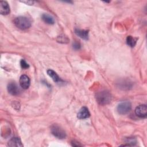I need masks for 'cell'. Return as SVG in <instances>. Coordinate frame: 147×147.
<instances>
[{"mask_svg":"<svg viewBox=\"0 0 147 147\" xmlns=\"http://www.w3.org/2000/svg\"><path fill=\"white\" fill-rule=\"evenodd\" d=\"M96 100L101 105L109 104L111 100V95L107 90H101L98 91L95 95Z\"/></svg>","mask_w":147,"mask_h":147,"instance_id":"1","label":"cell"},{"mask_svg":"<svg viewBox=\"0 0 147 147\" xmlns=\"http://www.w3.org/2000/svg\"><path fill=\"white\" fill-rule=\"evenodd\" d=\"M14 23L18 28L22 30L28 29L31 26V21L30 20L24 16L16 17L14 20Z\"/></svg>","mask_w":147,"mask_h":147,"instance_id":"2","label":"cell"},{"mask_svg":"<svg viewBox=\"0 0 147 147\" xmlns=\"http://www.w3.org/2000/svg\"><path fill=\"white\" fill-rule=\"evenodd\" d=\"M52 134L59 139H64L66 137V133L64 130L59 125L53 124L51 127Z\"/></svg>","mask_w":147,"mask_h":147,"instance_id":"3","label":"cell"},{"mask_svg":"<svg viewBox=\"0 0 147 147\" xmlns=\"http://www.w3.org/2000/svg\"><path fill=\"white\" fill-rule=\"evenodd\" d=\"M131 109V105L129 101L121 102L117 106V110L119 114L123 115L128 113Z\"/></svg>","mask_w":147,"mask_h":147,"instance_id":"4","label":"cell"},{"mask_svg":"<svg viewBox=\"0 0 147 147\" xmlns=\"http://www.w3.org/2000/svg\"><path fill=\"white\" fill-rule=\"evenodd\" d=\"M7 88L9 93L12 95H18L21 92L20 88L15 82H10L7 85Z\"/></svg>","mask_w":147,"mask_h":147,"instance_id":"5","label":"cell"},{"mask_svg":"<svg viewBox=\"0 0 147 147\" xmlns=\"http://www.w3.org/2000/svg\"><path fill=\"white\" fill-rule=\"evenodd\" d=\"M136 114L140 118H145L147 116V107L146 105H141L135 109Z\"/></svg>","mask_w":147,"mask_h":147,"instance_id":"6","label":"cell"},{"mask_svg":"<svg viewBox=\"0 0 147 147\" xmlns=\"http://www.w3.org/2000/svg\"><path fill=\"white\" fill-rule=\"evenodd\" d=\"M30 84V80L29 78L26 75H22L20 78V86L24 89H27L29 88Z\"/></svg>","mask_w":147,"mask_h":147,"instance_id":"7","label":"cell"},{"mask_svg":"<svg viewBox=\"0 0 147 147\" xmlns=\"http://www.w3.org/2000/svg\"><path fill=\"white\" fill-rule=\"evenodd\" d=\"M90 116V113L88 111V109H87V107L85 106L82 107L77 114V117L80 119L87 118Z\"/></svg>","mask_w":147,"mask_h":147,"instance_id":"8","label":"cell"},{"mask_svg":"<svg viewBox=\"0 0 147 147\" xmlns=\"http://www.w3.org/2000/svg\"><path fill=\"white\" fill-rule=\"evenodd\" d=\"M10 13V7L7 2L1 1L0 2V13L2 15H7Z\"/></svg>","mask_w":147,"mask_h":147,"instance_id":"9","label":"cell"},{"mask_svg":"<svg viewBox=\"0 0 147 147\" xmlns=\"http://www.w3.org/2000/svg\"><path fill=\"white\" fill-rule=\"evenodd\" d=\"M75 34L84 40H87L88 38V31L76 28L75 29Z\"/></svg>","mask_w":147,"mask_h":147,"instance_id":"10","label":"cell"},{"mask_svg":"<svg viewBox=\"0 0 147 147\" xmlns=\"http://www.w3.org/2000/svg\"><path fill=\"white\" fill-rule=\"evenodd\" d=\"M8 146H23L21 141L18 137H13L8 142Z\"/></svg>","mask_w":147,"mask_h":147,"instance_id":"11","label":"cell"},{"mask_svg":"<svg viewBox=\"0 0 147 147\" xmlns=\"http://www.w3.org/2000/svg\"><path fill=\"white\" fill-rule=\"evenodd\" d=\"M41 18L42 21L47 24L52 25L55 23V20L53 17L48 14H43L41 16Z\"/></svg>","mask_w":147,"mask_h":147,"instance_id":"12","label":"cell"},{"mask_svg":"<svg viewBox=\"0 0 147 147\" xmlns=\"http://www.w3.org/2000/svg\"><path fill=\"white\" fill-rule=\"evenodd\" d=\"M47 74L52 79V80L56 83L60 82V78L59 75L57 74L56 72H55L52 69H48L47 70Z\"/></svg>","mask_w":147,"mask_h":147,"instance_id":"13","label":"cell"},{"mask_svg":"<svg viewBox=\"0 0 147 147\" xmlns=\"http://www.w3.org/2000/svg\"><path fill=\"white\" fill-rule=\"evenodd\" d=\"M137 42V39L131 36H128L126 38V43L130 47H134Z\"/></svg>","mask_w":147,"mask_h":147,"instance_id":"14","label":"cell"},{"mask_svg":"<svg viewBox=\"0 0 147 147\" xmlns=\"http://www.w3.org/2000/svg\"><path fill=\"white\" fill-rule=\"evenodd\" d=\"M57 41L61 43H67L68 42L69 40L67 37H65L64 36H60L57 37Z\"/></svg>","mask_w":147,"mask_h":147,"instance_id":"15","label":"cell"},{"mask_svg":"<svg viewBox=\"0 0 147 147\" xmlns=\"http://www.w3.org/2000/svg\"><path fill=\"white\" fill-rule=\"evenodd\" d=\"M20 64H21V67L24 68V69H27L29 68V64L26 63V61L24 60V59H22L20 61Z\"/></svg>","mask_w":147,"mask_h":147,"instance_id":"16","label":"cell"},{"mask_svg":"<svg viewBox=\"0 0 147 147\" xmlns=\"http://www.w3.org/2000/svg\"><path fill=\"white\" fill-rule=\"evenodd\" d=\"M72 46H73V48L75 50H78V49H79L80 48V47H81V45L80 44V42H78V41H75L73 44H72Z\"/></svg>","mask_w":147,"mask_h":147,"instance_id":"17","label":"cell"},{"mask_svg":"<svg viewBox=\"0 0 147 147\" xmlns=\"http://www.w3.org/2000/svg\"><path fill=\"white\" fill-rule=\"evenodd\" d=\"M72 145L74 146H82L81 144H80L79 143V142H76V141H72Z\"/></svg>","mask_w":147,"mask_h":147,"instance_id":"18","label":"cell"},{"mask_svg":"<svg viewBox=\"0 0 147 147\" xmlns=\"http://www.w3.org/2000/svg\"><path fill=\"white\" fill-rule=\"evenodd\" d=\"M22 3H25L27 5H33V3H34L33 1H21Z\"/></svg>","mask_w":147,"mask_h":147,"instance_id":"19","label":"cell"}]
</instances>
